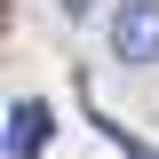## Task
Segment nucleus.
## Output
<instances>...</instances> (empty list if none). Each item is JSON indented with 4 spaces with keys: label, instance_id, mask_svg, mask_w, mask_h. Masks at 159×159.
<instances>
[{
    "label": "nucleus",
    "instance_id": "nucleus-1",
    "mask_svg": "<svg viewBox=\"0 0 159 159\" xmlns=\"http://www.w3.org/2000/svg\"><path fill=\"white\" fill-rule=\"evenodd\" d=\"M111 56L159 64V0H111Z\"/></svg>",
    "mask_w": 159,
    "mask_h": 159
},
{
    "label": "nucleus",
    "instance_id": "nucleus-2",
    "mask_svg": "<svg viewBox=\"0 0 159 159\" xmlns=\"http://www.w3.org/2000/svg\"><path fill=\"white\" fill-rule=\"evenodd\" d=\"M48 143H56V111L40 96H16L8 103V159H40Z\"/></svg>",
    "mask_w": 159,
    "mask_h": 159
},
{
    "label": "nucleus",
    "instance_id": "nucleus-3",
    "mask_svg": "<svg viewBox=\"0 0 159 159\" xmlns=\"http://www.w3.org/2000/svg\"><path fill=\"white\" fill-rule=\"evenodd\" d=\"M96 127H103V135H111V143H119V151H127V159H159V151H151V143H143V135H135V127H119V119H111V111H96Z\"/></svg>",
    "mask_w": 159,
    "mask_h": 159
}]
</instances>
